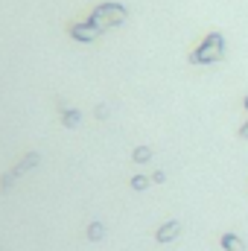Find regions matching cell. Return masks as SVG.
Returning a JSON list of instances; mask_svg holds the SVG:
<instances>
[{"instance_id": "obj_1", "label": "cell", "mask_w": 248, "mask_h": 251, "mask_svg": "<svg viewBox=\"0 0 248 251\" xmlns=\"http://www.w3.org/2000/svg\"><path fill=\"white\" fill-rule=\"evenodd\" d=\"M222 59H225V35L222 32L204 35V41L190 53V64H216Z\"/></svg>"}, {"instance_id": "obj_2", "label": "cell", "mask_w": 248, "mask_h": 251, "mask_svg": "<svg viewBox=\"0 0 248 251\" xmlns=\"http://www.w3.org/2000/svg\"><path fill=\"white\" fill-rule=\"evenodd\" d=\"M125 18H128V12H125V6H120V3H102V6H97V9L91 12V21H94L102 32L120 26Z\"/></svg>"}, {"instance_id": "obj_3", "label": "cell", "mask_w": 248, "mask_h": 251, "mask_svg": "<svg viewBox=\"0 0 248 251\" xmlns=\"http://www.w3.org/2000/svg\"><path fill=\"white\" fill-rule=\"evenodd\" d=\"M70 35H73L76 41H85V44H88V41H97V38L102 35V29H99V26H97V24H94V21L88 18V21L70 24Z\"/></svg>"}, {"instance_id": "obj_4", "label": "cell", "mask_w": 248, "mask_h": 251, "mask_svg": "<svg viewBox=\"0 0 248 251\" xmlns=\"http://www.w3.org/2000/svg\"><path fill=\"white\" fill-rule=\"evenodd\" d=\"M35 164H38V155H35V152H29V155H26V158H24V161H21V164L15 167V170H9V173L3 176V190L9 187V184H12L15 178H21V176H24L26 170H32Z\"/></svg>"}, {"instance_id": "obj_5", "label": "cell", "mask_w": 248, "mask_h": 251, "mask_svg": "<svg viewBox=\"0 0 248 251\" xmlns=\"http://www.w3.org/2000/svg\"><path fill=\"white\" fill-rule=\"evenodd\" d=\"M178 234H181V222H175V219H173V222H164V225L158 228L155 240H158V243H173Z\"/></svg>"}, {"instance_id": "obj_6", "label": "cell", "mask_w": 248, "mask_h": 251, "mask_svg": "<svg viewBox=\"0 0 248 251\" xmlns=\"http://www.w3.org/2000/svg\"><path fill=\"white\" fill-rule=\"evenodd\" d=\"M222 249L225 251H246V243H243V237H237V234H225V237H222Z\"/></svg>"}, {"instance_id": "obj_7", "label": "cell", "mask_w": 248, "mask_h": 251, "mask_svg": "<svg viewBox=\"0 0 248 251\" xmlns=\"http://www.w3.org/2000/svg\"><path fill=\"white\" fill-rule=\"evenodd\" d=\"M62 123L67 126V128H76V126L82 123V111H76V108H67V111H62Z\"/></svg>"}, {"instance_id": "obj_8", "label": "cell", "mask_w": 248, "mask_h": 251, "mask_svg": "<svg viewBox=\"0 0 248 251\" xmlns=\"http://www.w3.org/2000/svg\"><path fill=\"white\" fill-rule=\"evenodd\" d=\"M102 237H105V225H102V222H91V225H88V240H91V243H99Z\"/></svg>"}, {"instance_id": "obj_9", "label": "cell", "mask_w": 248, "mask_h": 251, "mask_svg": "<svg viewBox=\"0 0 248 251\" xmlns=\"http://www.w3.org/2000/svg\"><path fill=\"white\" fill-rule=\"evenodd\" d=\"M131 161H134V164H146V161H152V149H149V146H137V149L131 152Z\"/></svg>"}, {"instance_id": "obj_10", "label": "cell", "mask_w": 248, "mask_h": 251, "mask_svg": "<svg viewBox=\"0 0 248 251\" xmlns=\"http://www.w3.org/2000/svg\"><path fill=\"white\" fill-rule=\"evenodd\" d=\"M152 184V178H146V176H134L131 178V190H146Z\"/></svg>"}, {"instance_id": "obj_11", "label": "cell", "mask_w": 248, "mask_h": 251, "mask_svg": "<svg viewBox=\"0 0 248 251\" xmlns=\"http://www.w3.org/2000/svg\"><path fill=\"white\" fill-rule=\"evenodd\" d=\"M164 181H167V173H161V170H158V173L152 176V184H164Z\"/></svg>"}, {"instance_id": "obj_12", "label": "cell", "mask_w": 248, "mask_h": 251, "mask_svg": "<svg viewBox=\"0 0 248 251\" xmlns=\"http://www.w3.org/2000/svg\"><path fill=\"white\" fill-rule=\"evenodd\" d=\"M97 117L105 120V117H108V108H105V105H97Z\"/></svg>"}, {"instance_id": "obj_13", "label": "cell", "mask_w": 248, "mask_h": 251, "mask_svg": "<svg viewBox=\"0 0 248 251\" xmlns=\"http://www.w3.org/2000/svg\"><path fill=\"white\" fill-rule=\"evenodd\" d=\"M240 137H243V140H248V120L240 126Z\"/></svg>"}, {"instance_id": "obj_14", "label": "cell", "mask_w": 248, "mask_h": 251, "mask_svg": "<svg viewBox=\"0 0 248 251\" xmlns=\"http://www.w3.org/2000/svg\"><path fill=\"white\" fill-rule=\"evenodd\" d=\"M243 105H246V111H248V97H246V100H243Z\"/></svg>"}]
</instances>
